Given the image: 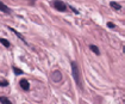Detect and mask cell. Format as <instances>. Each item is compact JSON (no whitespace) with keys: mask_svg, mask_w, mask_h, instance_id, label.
Returning <instances> with one entry per match:
<instances>
[{"mask_svg":"<svg viewBox=\"0 0 125 104\" xmlns=\"http://www.w3.org/2000/svg\"><path fill=\"white\" fill-rule=\"evenodd\" d=\"M9 30H10V31H12V32H13V34H14V35L17 36V37L19 38L20 41H23V42H24V43H25V44L28 46V43H26V39L24 38V36H21V34H20V32H18V31H17L16 29H14V28H11V26H9Z\"/></svg>","mask_w":125,"mask_h":104,"instance_id":"8992f818","label":"cell"},{"mask_svg":"<svg viewBox=\"0 0 125 104\" xmlns=\"http://www.w3.org/2000/svg\"><path fill=\"white\" fill-rule=\"evenodd\" d=\"M107 26H108V28H111V29H113V28H115V23H112V22H108V23H107Z\"/></svg>","mask_w":125,"mask_h":104,"instance_id":"4fadbf2b","label":"cell"},{"mask_svg":"<svg viewBox=\"0 0 125 104\" xmlns=\"http://www.w3.org/2000/svg\"><path fill=\"white\" fill-rule=\"evenodd\" d=\"M12 69H13V72H14V74H17V76H21L24 72L20 69V68H18V67H16V66H13L12 67Z\"/></svg>","mask_w":125,"mask_h":104,"instance_id":"8fae6325","label":"cell"},{"mask_svg":"<svg viewBox=\"0 0 125 104\" xmlns=\"http://www.w3.org/2000/svg\"><path fill=\"white\" fill-rule=\"evenodd\" d=\"M9 81L6 80V79H0V86L1 87H5V86H9Z\"/></svg>","mask_w":125,"mask_h":104,"instance_id":"7c38bea8","label":"cell"},{"mask_svg":"<svg viewBox=\"0 0 125 104\" xmlns=\"http://www.w3.org/2000/svg\"><path fill=\"white\" fill-rule=\"evenodd\" d=\"M0 103L1 104H13L10 99H9L7 97H5V96H1V97H0Z\"/></svg>","mask_w":125,"mask_h":104,"instance_id":"9c48e42d","label":"cell"},{"mask_svg":"<svg viewBox=\"0 0 125 104\" xmlns=\"http://www.w3.org/2000/svg\"><path fill=\"white\" fill-rule=\"evenodd\" d=\"M0 42H1V44L4 46L5 48H10L11 47V43L9 39H5V38H0Z\"/></svg>","mask_w":125,"mask_h":104,"instance_id":"30bf717a","label":"cell"},{"mask_svg":"<svg viewBox=\"0 0 125 104\" xmlns=\"http://www.w3.org/2000/svg\"><path fill=\"white\" fill-rule=\"evenodd\" d=\"M110 6L113 10H115V11H120L122 10V5L119 2H117V1H110Z\"/></svg>","mask_w":125,"mask_h":104,"instance_id":"52a82bcc","label":"cell"},{"mask_svg":"<svg viewBox=\"0 0 125 104\" xmlns=\"http://www.w3.org/2000/svg\"><path fill=\"white\" fill-rule=\"evenodd\" d=\"M19 85L24 91H29L30 90V83H29V80H26V79H21L19 81Z\"/></svg>","mask_w":125,"mask_h":104,"instance_id":"5b68a950","label":"cell"},{"mask_svg":"<svg viewBox=\"0 0 125 104\" xmlns=\"http://www.w3.org/2000/svg\"><path fill=\"white\" fill-rule=\"evenodd\" d=\"M51 79H52V81L54 83H60V81H62V73L60 72V71H54L52 73H51Z\"/></svg>","mask_w":125,"mask_h":104,"instance_id":"3957f363","label":"cell"},{"mask_svg":"<svg viewBox=\"0 0 125 104\" xmlns=\"http://www.w3.org/2000/svg\"><path fill=\"white\" fill-rule=\"evenodd\" d=\"M89 49H91V50H92L95 55H100V49L96 47L95 44H91V46H89Z\"/></svg>","mask_w":125,"mask_h":104,"instance_id":"ba28073f","label":"cell"},{"mask_svg":"<svg viewBox=\"0 0 125 104\" xmlns=\"http://www.w3.org/2000/svg\"><path fill=\"white\" fill-rule=\"evenodd\" d=\"M70 67H72V76L73 79L75 81V84L79 89H82V84H81V72H80V68L77 65L76 61H72L70 62Z\"/></svg>","mask_w":125,"mask_h":104,"instance_id":"6da1fadb","label":"cell"},{"mask_svg":"<svg viewBox=\"0 0 125 104\" xmlns=\"http://www.w3.org/2000/svg\"><path fill=\"white\" fill-rule=\"evenodd\" d=\"M52 7L58 12H66L68 9V5L66 2H63L62 0H54L52 1Z\"/></svg>","mask_w":125,"mask_h":104,"instance_id":"7a4b0ae2","label":"cell"},{"mask_svg":"<svg viewBox=\"0 0 125 104\" xmlns=\"http://www.w3.org/2000/svg\"><path fill=\"white\" fill-rule=\"evenodd\" d=\"M0 12H2L5 14H11V9L7 5H5L1 0H0Z\"/></svg>","mask_w":125,"mask_h":104,"instance_id":"277c9868","label":"cell"},{"mask_svg":"<svg viewBox=\"0 0 125 104\" xmlns=\"http://www.w3.org/2000/svg\"><path fill=\"white\" fill-rule=\"evenodd\" d=\"M32 1H33V2H35V1H36V0H32Z\"/></svg>","mask_w":125,"mask_h":104,"instance_id":"9a60e30c","label":"cell"},{"mask_svg":"<svg viewBox=\"0 0 125 104\" xmlns=\"http://www.w3.org/2000/svg\"><path fill=\"white\" fill-rule=\"evenodd\" d=\"M69 9L72 10V11H73V12H74L75 14H79V11H77L76 9H74V7H72V6H69Z\"/></svg>","mask_w":125,"mask_h":104,"instance_id":"5bb4252c","label":"cell"}]
</instances>
